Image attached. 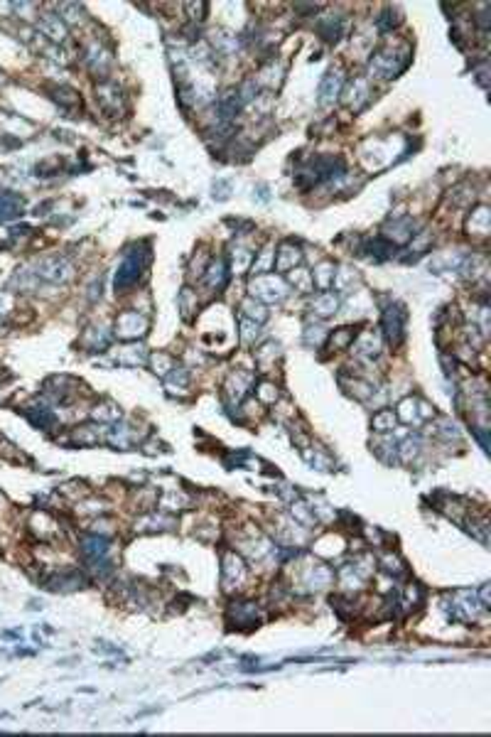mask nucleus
<instances>
[{
    "instance_id": "obj_2",
    "label": "nucleus",
    "mask_w": 491,
    "mask_h": 737,
    "mask_svg": "<svg viewBox=\"0 0 491 737\" xmlns=\"http://www.w3.org/2000/svg\"><path fill=\"white\" fill-rule=\"evenodd\" d=\"M403 320L405 312L400 305L388 307L386 315H383V327H386V337L391 344H400V339H403Z\"/></svg>"
},
{
    "instance_id": "obj_9",
    "label": "nucleus",
    "mask_w": 491,
    "mask_h": 737,
    "mask_svg": "<svg viewBox=\"0 0 491 737\" xmlns=\"http://www.w3.org/2000/svg\"><path fill=\"white\" fill-rule=\"evenodd\" d=\"M352 339H354V332L349 327H344L341 332H336V337L332 334V344H339V347H347Z\"/></svg>"
},
{
    "instance_id": "obj_7",
    "label": "nucleus",
    "mask_w": 491,
    "mask_h": 737,
    "mask_svg": "<svg viewBox=\"0 0 491 737\" xmlns=\"http://www.w3.org/2000/svg\"><path fill=\"white\" fill-rule=\"evenodd\" d=\"M27 418H30V421L35 423V426H40V428H47V426H52V423H54V416H52V413H47L45 408H42L40 413H27Z\"/></svg>"
},
{
    "instance_id": "obj_8",
    "label": "nucleus",
    "mask_w": 491,
    "mask_h": 737,
    "mask_svg": "<svg viewBox=\"0 0 491 737\" xmlns=\"http://www.w3.org/2000/svg\"><path fill=\"white\" fill-rule=\"evenodd\" d=\"M393 410H383V413H378L376 418H373V423H376V430H388V428H393Z\"/></svg>"
},
{
    "instance_id": "obj_5",
    "label": "nucleus",
    "mask_w": 491,
    "mask_h": 737,
    "mask_svg": "<svg viewBox=\"0 0 491 737\" xmlns=\"http://www.w3.org/2000/svg\"><path fill=\"white\" fill-rule=\"evenodd\" d=\"M339 86H341V79H339V77H334V72H332L329 77L325 79V84H322V88H320V94H322V96H320V101H322V104H329V101L336 96V91H339Z\"/></svg>"
},
{
    "instance_id": "obj_3",
    "label": "nucleus",
    "mask_w": 491,
    "mask_h": 737,
    "mask_svg": "<svg viewBox=\"0 0 491 737\" xmlns=\"http://www.w3.org/2000/svg\"><path fill=\"white\" fill-rule=\"evenodd\" d=\"M22 207H25V202L17 194H10V192L0 194V222H8V219L17 217L22 212Z\"/></svg>"
},
{
    "instance_id": "obj_1",
    "label": "nucleus",
    "mask_w": 491,
    "mask_h": 737,
    "mask_svg": "<svg viewBox=\"0 0 491 737\" xmlns=\"http://www.w3.org/2000/svg\"><path fill=\"white\" fill-rule=\"evenodd\" d=\"M140 270H143V261L138 258V254H128L123 261V265L118 268V275H116V290H125L128 286H133L138 281Z\"/></svg>"
},
{
    "instance_id": "obj_4",
    "label": "nucleus",
    "mask_w": 491,
    "mask_h": 737,
    "mask_svg": "<svg viewBox=\"0 0 491 737\" xmlns=\"http://www.w3.org/2000/svg\"><path fill=\"white\" fill-rule=\"evenodd\" d=\"M81 550L88 558L98 561V558H104L106 553H109V543H106L104 538H98V536H88V538L81 541Z\"/></svg>"
},
{
    "instance_id": "obj_6",
    "label": "nucleus",
    "mask_w": 491,
    "mask_h": 737,
    "mask_svg": "<svg viewBox=\"0 0 491 737\" xmlns=\"http://www.w3.org/2000/svg\"><path fill=\"white\" fill-rule=\"evenodd\" d=\"M54 101H57V104L59 106H62V109H69V106H77V104H81V101H79V96L77 94H74V91H72V88H64V86H59V88H54Z\"/></svg>"
}]
</instances>
